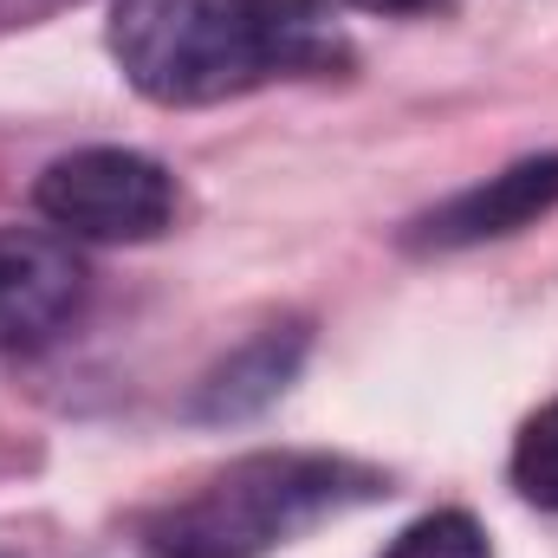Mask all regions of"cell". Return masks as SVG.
<instances>
[{"label": "cell", "instance_id": "cell-1", "mask_svg": "<svg viewBox=\"0 0 558 558\" xmlns=\"http://www.w3.org/2000/svg\"><path fill=\"white\" fill-rule=\"evenodd\" d=\"M105 46L131 92L169 111L331 78L357 59L331 0H118Z\"/></svg>", "mask_w": 558, "mask_h": 558}, {"label": "cell", "instance_id": "cell-2", "mask_svg": "<svg viewBox=\"0 0 558 558\" xmlns=\"http://www.w3.org/2000/svg\"><path fill=\"white\" fill-rule=\"evenodd\" d=\"M390 494V474L325 448H260L143 520L149 558H267Z\"/></svg>", "mask_w": 558, "mask_h": 558}, {"label": "cell", "instance_id": "cell-3", "mask_svg": "<svg viewBox=\"0 0 558 558\" xmlns=\"http://www.w3.org/2000/svg\"><path fill=\"white\" fill-rule=\"evenodd\" d=\"M175 175L124 143H92L39 169L33 208L65 234V241H105V247H137L175 228Z\"/></svg>", "mask_w": 558, "mask_h": 558}, {"label": "cell", "instance_id": "cell-4", "mask_svg": "<svg viewBox=\"0 0 558 558\" xmlns=\"http://www.w3.org/2000/svg\"><path fill=\"white\" fill-rule=\"evenodd\" d=\"M85 305V260L59 228H0V351H39Z\"/></svg>", "mask_w": 558, "mask_h": 558}, {"label": "cell", "instance_id": "cell-5", "mask_svg": "<svg viewBox=\"0 0 558 558\" xmlns=\"http://www.w3.org/2000/svg\"><path fill=\"white\" fill-rule=\"evenodd\" d=\"M553 208H558V149H546V156H520V162H507L500 175H487V182H474V189L435 202L428 215L410 221L403 247H416V254L487 247V241H507V234L546 221Z\"/></svg>", "mask_w": 558, "mask_h": 558}, {"label": "cell", "instance_id": "cell-6", "mask_svg": "<svg viewBox=\"0 0 558 558\" xmlns=\"http://www.w3.org/2000/svg\"><path fill=\"white\" fill-rule=\"evenodd\" d=\"M305 351H312V325L305 318H279L267 331L241 338L221 364L202 371L195 397H189V416L195 422H254L260 410H274L279 397L292 390V377L305 371Z\"/></svg>", "mask_w": 558, "mask_h": 558}, {"label": "cell", "instance_id": "cell-7", "mask_svg": "<svg viewBox=\"0 0 558 558\" xmlns=\"http://www.w3.org/2000/svg\"><path fill=\"white\" fill-rule=\"evenodd\" d=\"M507 474H513V487H520V500H526V507L558 513V397H553V403H539L533 416L520 422Z\"/></svg>", "mask_w": 558, "mask_h": 558}, {"label": "cell", "instance_id": "cell-8", "mask_svg": "<svg viewBox=\"0 0 558 558\" xmlns=\"http://www.w3.org/2000/svg\"><path fill=\"white\" fill-rule=\"evenodd\" d=\"M384 558H494V539H487V526H481L474 513L435 507V513L410 520V526L390 539Z\"/></svg>", "mask_w": 558, "mask_h": 558}, {"label": "cell", "instance_id": "cell-9", "mask_svg": "<svg viewBox=\"0 0 558 558\" xmlns=\"http://www.w3.org/2000/svg\"><path fill=\"white\" fill-rule=\"evenodd\" d=\"M338 7L377 13V20H441V13H454L461 0H338Z\"/></svg>", "mask_w": 558, "mask_h": 558}, {"label": "cell", "instance_id": "cell-10", "mask_svg": "<svg viewBox=\"0 0 558 558\" xmlns=\"http://www.w3.org/2000/svg\"><path fill=\"white\" fill-rule=\"evenodd\" d=\"M52 7H65V0H0V20H7V26H13V20L26 26V20H39V13H52Z\"/></svg>", "mask_w": 558, "mask_h": 558}, {"label": "cell", "instance_id": "cell-11", "mask_svg": "<svg viewBox=\"0 0 558 558\" xmlns=\"http://www.w3.org/2000/svg\"><path fill=\"white\" fill-rule=\"evenodd\" d=\"M0 558H7V553H0Z\"/></svg>", "mask_w": 558, "mask_h": 558}]
</instances>
